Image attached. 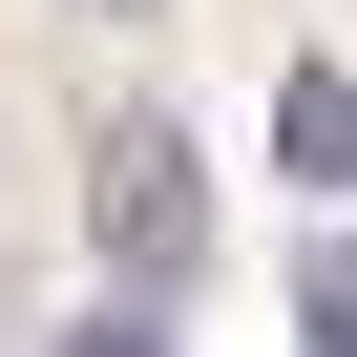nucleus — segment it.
Masks as SVG:
<instances>
[{"instance_id": "obj_5", "label": "nucleus", "mask_w": 357, "mask_h": 357, "mask_svg": "<svg viewBox=\"0 0 357 357\" xmlns=\"http://www.w3.org/2000/svg\"><path fill=\"white\" fill-rule=\"evenodd\" d=\"M105 22H126V0H105Z\"/></svg>"}, {"instance_id": "obj_3", "label": "nucleus", "mask_w": 357, "mask_h": 357, "mask_svg": "<svg viewBox=\"0 0 357 357\" xmlns=\"http://www.w3.org/2000/svg\"><path fill=\"white\" fill-rule=\"evenodd\" d=\"M294 336H315V357H357V231H315V252H294Z\"/></svg>"}, {"instance_id": "obj_4", "label": "nucleus", "mask_w": 357, "mask_h": 357, "mask_svg": "<svg viewBox=\"0 0 357 357\" xmlns=\"http://www.w3.org/2000/svg\"><path fill=\"white\" fill-rule=\"evenodd\" d=\"M147 315H168V294H105V315H84V336H63V357H168V336H147Z\"/></svg>"}, {"instance_id": "obj_1", "label": "nucleus", "mask_w": 357, "mask_h": 357, "mask_svg": "<svg viewBox=\"0 0 357 357\" xmlns=\"http://www.w3.org/2000/svg\"><path fill=\"white\" fill-rule=\"evenodd\" d=\"M84 252H105V294H190V273H211V147L126 105V126L84 147Z\"/></svg>"}, {"instance_id": "obj_2", "label": "nucleus", "mask_w": 357, "mask_h": 357, "mask_svg": "<svg viewBox=\"0 0 357 357\" xmlns=\"http://www.w3.org/2000/svg\"><path fill=\"white\" fill-rule=\"evenodd\" d=\"M273 168H294L315 211L357 190V63H294V84H273Z\"/></svg>"}]
</instances>
